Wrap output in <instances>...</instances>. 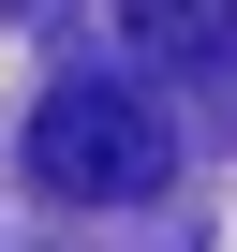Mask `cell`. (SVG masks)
Returning <instances> with one entry per match:
<instances>
[{
    "instance_id": "1",
    "label": "cell",
    "mask_w": 237,
    "mask_h": 252,
    "mask_svg": "<svg viewBox=\"0 0 237 252\" xmlns=\"http://www.w3.org/2000/svg\"><path fill=\"white\" fill-rule=\"evenodd\" d=\"M30 178L59 208H148L178 178V134H163V104L148 89H118V74H59L30 104Z\"/></svg>"
}]
</instances>
